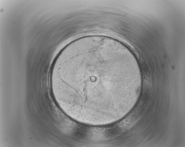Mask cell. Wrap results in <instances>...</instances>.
Here are the masks:
<instances>
[{"label": "cell", "instance_id": "1", "mask_svg": "<svg viewBox=\"0 0 185 147\" xmlns=\"http://www.w3.org/2000/svg\"><path fill=\"white\" fill-rule=\"evenodd\" d=\"M57 104L73 120L102 126L117 120L130 104L136 76L127 48L100 35L79 38L59 54L50 73Z\"/></svg>", "mask_w": 185, "mask_h": 147}]
</instances>
